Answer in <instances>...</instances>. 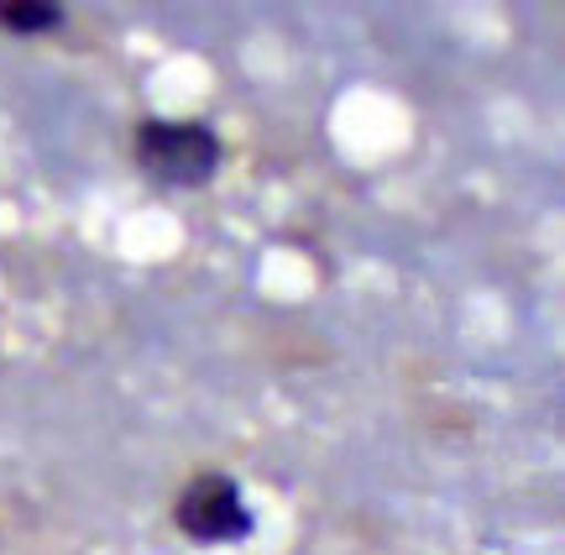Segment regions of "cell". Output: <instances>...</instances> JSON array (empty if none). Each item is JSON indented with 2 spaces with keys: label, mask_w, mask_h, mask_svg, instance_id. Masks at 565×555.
Here are the masks:
<instances>
[{
  "label": "cell",
  "mask_w": 565,
  "mask_h": 555,
  "mask_svg": "<svg viewBox=\"0 0 565 555\" xmlns=\"http://www.w3.org/2000/svg\"><path fill=\"white\" fill-rule=\"evenodd\" d=\"M131 158L162 189H204L221 173V137L204 121H141Z\"/></svg>",
  "instance_id": "obj_1"
},
{
  "label": "cell",
  "mask_w": 565,
  "mask_h": 555,
  "mask_svg": "<svg viewBox=\"0 0 565 555\" xmlns=\"http://www.w3.org/2000/svg\"><path fill=\"white\" fill-rule=\"evenodd\" d=\"M0 26L17 38H38L63 26V6L58 0H0Z\"/></svg>",
  "instance_id": "obj_3"
},
{
  "label": "cell",
  "mask_w": 565,
  "mask_h": 555,
  "mask_svg": "<svg viewBox=\"0 0 565 555\" xmlns=\"http://www.w3.org/2000/svg\"><path fill=\"white\" fill-rule=\"evenodd\" d=\"M173 524L194 545H236L252 535V509H246L236 477L225 472H194L173 498Z\"/></svg>",
  "instance_id": "obj_2"
}]
</instances>
